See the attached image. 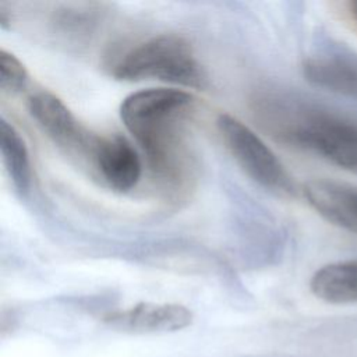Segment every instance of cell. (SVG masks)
<instances>
[{
    "label": "cell",
    "instance_id": "cell-3",
    "mask_svg": "<svg viewBox=\"0 0 357 357\" xmlns=\"http://www.w3.org/2000/svg\"><path fill=\"white\" fill-rule=\"evenodd\" d=\"M113 75L123 81L156 79L185 88L206 86L205 71L191 43L174 33L151 36L130 47L116 60Z\"/></svg>",
    "mask_w": 357,
    "mask_h": 357
},
{
    "label": "cell",
    "instance_id": "cell-12",
    "mask_svg": "<svg viewBox=\"0 0 357 357\" xmlns=\"http://www.w3.org/2000/svg\"><path fill=\"white\" fill-rule=\"evenodd\" d=\"M28 73L24 64L6 49H0V88L4 93L17 95L28 85Z\"/></svg>",
    "mask_w": 357,
    "mask_h": 357
},
{
    "label": "cell",
    "instance_id": "cell-10",
    "mask_svg": "<svg viewBox=\"0 0 357 357\" xmlns=\"http://www.w3.org/2000/svg\"><path fill=\"white\" fill-rule=\"evenodd\" d=\"M310 289L325 303H357V258L321 266L312 275Z\"/></svg>",
    "mask_w": 357,
    "mask_h": 357
},
{
    "label": "cell",
    "instance_id": "cell-5",
    "mask_svg": "<svg viewBox=\"0 0 357 357\" xmlns=\"http://www.w3.org/2000/svg\"><path fill=\"white\" fill-rule=\"evenodd\" d=\"M28 110L38 127L60 149L88 163L98 134L86 130L61 99L40 91L28 99Z\"/></svg>",
    "mask_w": 357,
    "mask_h": 357
},
{
    "label": "cell",
    "instance_id": "cell-1",
    "mask_svg": "<svg viewBox=\"0 0 357 357\" xmlns=\"http://www.w3.org/2000/svg\"><path fill=\"white\" fill-rule=\"evenodd\" d=\"M195 98L183 89L148 88L130 93L120 119L146 156L151 170L165 181H180L185 172L183 130Z\"/></svg>",
    "mask_w": 357,
    "mask_h": 357
},
{
    "label": "cell",
    "instance_id": "cell-9",
    "mask_svg": "<svg viewBox=\"0 0 357 357\" xmlns=\"http://www.w3.org/2000/svg\"><path fill=\"white\" fill-rule=\"evenodd\" d=\"M303 74L314 86L357 100V56L326 52L303 63Z\"/></svg>",
    "mask_w": 357,
    "mask_h": 357
},
{
    "label": "cell",
    "instance_id": "cell-8",
    "mask_svg": "<svg viewBox=\"0 0 357 357\" xmlns=\"http://www.w3.org/2000/svg\"><path fill=\"white\" fill-rule=\"evenodd\" d=\"M303 192L308 204L329 223L357 234V187L326 178L310 180Z\"/></svg>",
    "mask_w": 357,
    "mask_h": 357
},
{
    "label": "cell",
    "instance_id": "cell-2",
    "mask_svg": "<svg viewBox=\"0 0 357 357\" xmlns=\"http://www.w3.org/2000/svg\"><path fill=\"white\" fill-rule=\"evenodd\" d=\"M257 113L282 142L357 174V119L286 95L262 96Z\"/></svg>",
    "mask_w": 357,
    "mask_h": 357
},
{
    "label": "cell",
    "instance_id": "cell-14",
    "mask_svg": "<svg viewBox=\"0 0 357 357\" xmlns=\"http://www.w3.org/2000/svg\"><path fill=\"white\" fill-rule=\"evenodd\" d=\"M10 22H11V14H8V11L6 10V4L1 3L0 4V26L6 29Z\"/></svg>",
    "mask_w": 357,
    "mask_h": 357
},
{
    "label": "cell",
    "instance_id": "cell-11",
    "mask_svg": "<svg viewBox=\"0 0 357 357\" xmlns=\"http://www.w3.org/2000/svg\"><path fill=\"white\" fill-rule=\"evenodd\" d=\"M0 151L15 191L25 197L32 185V166L26 144L18 130L4 117L0 120Z\"/></svg>",
    "mask_w": 357,
    "mask_h": 357
},
{
    "label": "cell",
    "instance_id": "cell-7",
    "mask_svg": "<svg viewBox=\"0 0 357 357\" xmlns=\"http://www.w3.org/2000/svg\"><path fill=\"white\" fill-rule=\"evenodd\" d=\"M103 322L113 331L124 333H167L191 325L192 312L181 304L138 303L106 314Z\"/></svg>",
    "mask_w": 357,
    "mask_h": 357
},
{
    "label": "cell",
    "instance_id": "cell-13",
    "mask_svg": "<svg viewBox=\"0 0 357 357\" xmlns=\"http://www.w3.org/2000/svg\"><path fill=\"white\" fill-rule=\"evenodd\" d=\"M343 7L347 13V17L357 25V0H349L343 3Z\"/></svg>",
    "mask_w": 357,
    "mask_h": 357
},
{
    "label": "cell",
    "instance_id": "cell-6",
    "mask_svg": "<svg viewBox=\"0 0 357 357\" xmlns=\"http://www.w3.org/2000/svg\"><path fill=\"white\" fill-rule=\"evenodd\" d=\"M86 166L106 187L119 192L132 190L142 173L137 151L120 134L98 135Z\"/></svg>",
    "mask_w": 357,
    "mask_h": 357
},
{
    "label": "cell",
    "instance_id": "cell-4",
    "mask_svg": "<svg viewBox=\"0 0 357 357\" xmlns=\"http://www.w3.org/2000/svg\"><path fill=\"white\" fill-rule=\"evenodd\" d=\"M216 127L230 155L255 183L280 195L296 192L291 176L254 130L227 113L219 114Z\"/></svg>",
    "mask_w": 357,
    "mask_h": 357
}]
</instances>
